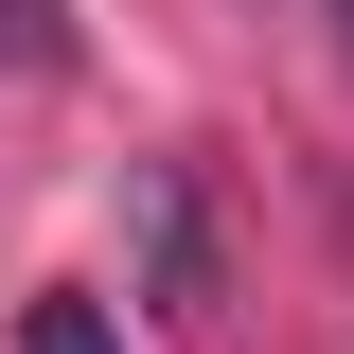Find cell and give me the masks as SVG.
I'll return each mask as SVG.
<instances>
[{"mask_svg": "<svg viewBox=\"0 0 354 354\" xmlns=\"http://www.w3.org/2000/svg\"><path fill=\"white\" fill-rule=\"evenodd\" d=\"M18 354H124V337H106L88 301H36V319H18Z\"/></svg>", "mask_w": 354, "mask_h": 354, "instance_id": "obj_1", "label": "cell"}]
</instances>
